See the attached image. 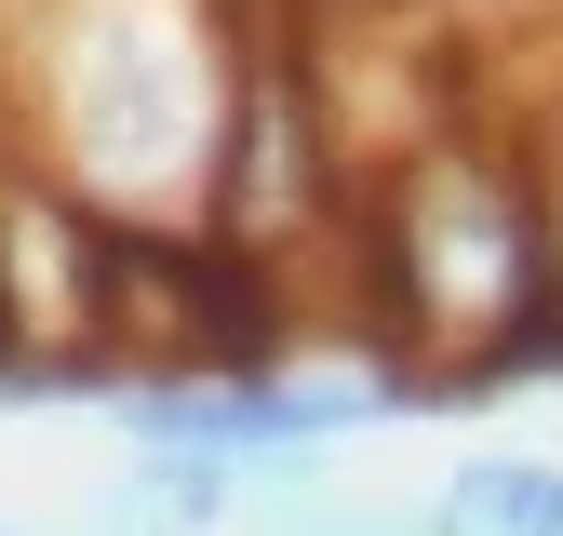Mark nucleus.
Segmentation results:
<instances>
[{"label":"nucleus","instance_id":"obj_1","mask_svg":"<svg viewBox=\"0 0 563 536\" xmlns=\"http://www.w3.org/2000/svg\"><path fill=\"white\" fill-rule=\"evenodd\" d=\"M443 536H563V469L550 456H483L443 483Z\"/></svg>","mask_w":563,"mask_h":536}]
</instances>
